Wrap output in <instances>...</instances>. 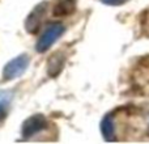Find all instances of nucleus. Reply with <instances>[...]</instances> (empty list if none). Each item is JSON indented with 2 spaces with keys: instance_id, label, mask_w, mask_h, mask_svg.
Returning a JSON list of instances; mask_svg holds the SVG:
<instances>
[{
  "instance_id": "obj_3",
  "label": "nucleus",
  "mask_w": 149,
  "mask_h": 144,
  "mask_svg": "<svg viewBox=\"0 0 149 144\" xmlns=\"http://www.w3.org/2000/svg\"><path fill=\"white\" fill-rule=\"evenodd\" d=\"M29 64V57L28 55H20V57L15 58L10 60L4 68V79L12 80L16 77L21 76L25 72L26 67Z\"/></svg>"
},
{
  "instance_id": "obj_4",
  "label": "nucleus",
  "mask_w": 149,
  "mask_h": 144,
  "mask_svg": "<svg viewBox=\"0 0 149 144\" xmlns=\"http://www.w3.org/2000/svg\"><path fill=\"white\" fill-rule=\"evenodd\" d=\"M45 5H46V3L41 4L39 7H37V9L31 13V16L29 17L28 22H26V28H28V30H30V31H33L34 33V31L38 29L39 21H41L42 16H43V12H45V8H43Z\"/></svg>"
},
{
  "instance_id": "obj_6",
  "label": "nucleus",
  "mask_w": 149,
  "mask_h": 144,
  "mask_svg": "<svg viewBox=\"0 0 149 144\" xmlns=\"http://www.w3.org/2000/svg\"><path fill=\"white\" fill-rule=\"evenodd\" d=\"M74 3H76V0H59V3L54 8V15L55 16L70 15L74 8Z\"/></svg>"
},
{
  "instance_id": "obj_8",
  "label": "nucleus",
  "mask_w": 149,
  "mask_h": 144,
  "mask_svg": "<svg viewBox=\"0 0 149 144\" xmlns=\"http://www.w3.org/2000/svg\"><path fill=\"white\" fill-rule=\"evenodd\" d=\"M105 4H109V5H119L122 3L127 1V0H102Z\"/></svg>"
},
{
  "instance_id": "obj_7",
  "label": "nucleus",
  "mask_w": 149,
  "mask_h": 144,
  "mask_svg": "<svg viewBox=\"0 0 149 144\" xmlns=\"http://www.w3.org/2000/svg\"><path fill=\"white\" fill-rule=\"evenodd\" d=\"M10 101H12V93L0 92V123H1L5 119V117L8 115Z\"/></svg>"
},
{
  "instance_id": "obj_5",
  "label": "nucleus",
  "mask_w": 149,
  "mask_h": 144,
  "mask_svg": "<svg viewBox=\"0 0 149 144\" xmlns=\"http://www.w3.org/2000/svg\"><path fill=\"white\" fill-rule=\"evenodd\" d=\"M101 131L106 140H113L114 134H115V127H114V121L111 115H106L101 123Z\"/></svg>"
},
{
  "instance_id": "obj_1",
  "label": "nucleus",
  "mask_w": 149,
  "mask_h": 144,
  "mask_svg": "<svg viewBox=\"0 0 149 144\" xmlns=\"http://www.w3.org/2000/svg\"><path fill=\"white\" fill-rule=\"evenodd\" d=\"M64 31V26L62 24H52L46 29L42 37L39 38V41L37 42V51L45 52L46 50H49L50 47L54 45V42L59 38Z\"/></svg>"
},
{
  "instance_id": "obj_2",
  "label": "nucleus",
  "mask_w": 149,
  "mask_h": 144,
  "mask_svg": "<svg viewBox=\"0 0 149 144\" xmlns=\"http://www.w3.org/2000/svg\"><path fill=\"white\" fill-rule=\"evenodd\" d=\"M49 126V122L43 115H33L24 123L22 127V136L25 139H29L33 135H37L39 132L45 131Z\"/></svg>"
}]
</instances>
